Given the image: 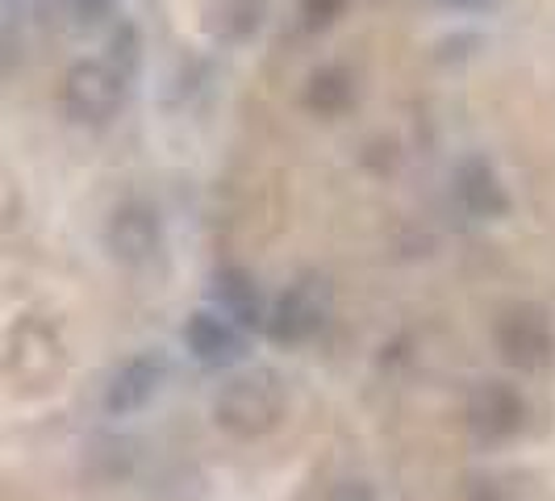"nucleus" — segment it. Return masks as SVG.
<instances>
[{"mask_svg": "<svg viewBox=\"0 0 555 501\" xmlns=\"http://www.w3.org/2000/svg\"><path fill=\"white\" fill-rule=\"evenodd\" d=\"M351 101H356V76L343 63H326L309 76L306 110H313L318 117H338L351 110Z\"/></svg>", "mask_w": 555, "mask_h": 501, "instance_id": "obj_12", "label": "nucleus"}, {"mask_svg": "<svg viewBox=\"0 0 555 501\" xmlns=\"http://www.w3.org/2000/svg\"><path fill=\"white\" fill-rule=\"evenodd\" d=\"M214 301H218L225 318H234L243 331L268 322V313H263V297H259L255 280H250L243 268H218V277H214Z\"/></svg>", "mask_w": 555, "mask_h": 501, "instance_id": "obj_11", "label": "nucleus"}, {"mask_svg": "<svg viewBox=\"0 0 555 501\" xmlns=\"http://www.w3.org/2000/svg\"><path fill=\"white\" fill-rule=\"evenodd\" d=\"M184 343L193 351L196 363L205 368H230L247 356V334L234 318H225L218 309H196L184 326Z\"/></svg>", "mask_w": 555, "mask_h": 501, "instance_id": "obj_7", "label": "nucleus"}, {"mask_svg": "<svg viewBox=\"0 0 555 501\" xmlns=\"http://www.w3.org/2000/svg\"><path fill=\"white\" fill-rule=\"evenodd\" d=\"M205 29L214 42H250L259 29H263V17H268V0H205Z\"/></svg>", "mask_w": 555, "mask_h": 501, "instance_id": "obj_10", "label": "nucleus"}, {"mask_svg": "<svg viewBox=\"0 0 555 501\" xmlns=\"http://www.w3.org/2000/svg\"><path fill=\"white\" fill-rule=\"evenodd\" d=\"M468 422H473L476 439L485 444L514 439L527 426V397L505 381H485L468 401Z\"/></svg>", "mask_w": 555, "mask_h": 501, "instance_id": "obj_6", "label": "nucleus"}, {"mask_svg": "<svg viewBox=\"0 0 555 501\" xmlns=\"http://www.w3.org/2000/svg\"><path fill=\"white\" fill-rule=\"evenodd\" d=\"M343 4H347V0H301V17H306L309 29H322L343 13Z\"/></svg>", "mask_w": 555, "mask_h": 501, "instance_id": "obj_16", "label": "nucleus"}, {"mask_svg": "<svg viewBox=\"0 0 555 501\" xmlns=\"http://www.w3.org/2000/svg\"><path fill=\"white\" fill-rule=\"evenodd\" d=\"M430 4L451 9V13H493V9H501L505 0H430Z\"/></svg>", "mask_w": 555, "mask_h": 501, "instance_id": "obj_17", "label": "nucleus"}, {"mask_svg": "<svg viewBox=\"0 0 555 501\" xmlns=\"http://www.w3.org/2000/svg\"><path fill=\"white\" fill-rule=\"evenodd\" d=\"M331 318V284L326 277H301L297 284H288V293H280V301L272 306L263 331L276 343H309L313 334L326 326Z\"/></svg>", "mask_w": 555, "mask_h": 501, "instance_id": "obj_3", "label": "nucleus"}, {"mask_svg": "<svg viewBox=\"0 0 555 501\" xmlns=\"http://www.w3.org/2000/svg\"><path fill=\"white\" fill-rule=\"evenodd\" d=\"M121 72V76H139V63H142V38L134 22H117L109 34V55H105Z\"/></svg>", "mask_w": 555, "mask_h": 501, "instance_id": "obj_13", "label": "nucleus"}, {"mask_svg": "<svg viewBox=\"0 0 555 501\" xmlns=\"http://www.w3.org/2000/svg\"><path fill=\"white\" fill-rule=\"evenodd\" d=\"M171 363L155 351H142L134 360H126L113 372L109 389H105V410L109 414H139L155 401V393L164 389Z\"/></svg>", "mask_w": 555, "mask_h": 501, "instance_id": "obj_8", "label": "nucleus"}, {"mask_svg": "<svg viewBox=\"0 0 555 501\" xmlns=\"http://www.w3.org/2000/svg\"><path fill=\"white\" fill-rule=\"evenodd\" d=\"M22 67V38L9 22H0V80Z\"/></svg>", "mask_w": 555, "mask_h": 501, "instance_id": "obj_15", "label": "nucleus"}, {"mask_svg": "<svg viewBox=\"0 0 555 501\" xmlns=\"http://www.w3.org/2000/svg\"><path fill=\"white\" fill-rule=\"evenodd\" d=\"M455 201L464 205V214H473L480 222H498L509 214V193L501 184L498 167L485 155H464L455 164Z\"/></svg>", "mask_w": 555, "mask_h": 501, "instance_id": "obj_9", "label": "nucleus"}, {"mask_svg": "<svg viewBox=\"0 0 555 501\" xmlns=\"http://www.w3.org/2000/svg\"><path fill=\"white\" fill-rule=\"evenodd\" d=\"M130 97V76H121L109 59H80L63 76V110L80 126H105L113 121Z\"/></svg>", "mask_w": 555, "mask_h": 501, "instance_id": "obj_2", "label": "nucleus"}, {"mask_svg": "<svg viewBox=\"0 0 555 501\" xmlns=\"http://www.w3.org/2000/svg\"><path fill=\"white\" fill-rule=\"evenodd\" d=\"M63 13L76 29H96L117 17V0H63Z\"/></svg>", "mask_w": 555, "mask_h": 501, "instance_id": "obj_14", "label": "nucleus"}, {"mask_svg": "<svg viewBox=\"0 0 555 501\" xmlns=\"http://www.w3.org/2000/svg\"><path fill=\"white\" fill-rule=\"evenodd\" d=\"M331 501H380L376 498V489H367V485H343V489H334V498Z\"/></svg>", "mask_w": 555, "mask_h": 501, "instance_id": "obj_18", "label": "nucleus"}, {"mask_svg": "<svg viewBox=\"0 0 555 501\" xmlns=\"http://www.w3.org/2000/svg\"><path fill=\"white\" fill-rule=\"evenodd\" d=\"M493 338H498V351L505 363L522 368V372H534L555 356V334L547 313L534 306H514L505 309L493 326Z\"/></svg>", "mask_w": 555, "mask_h": 501, "instance_id": "obj_4", "label": "nucleus"}, {"mask_svg": "<svg viewBox=\"0 0 555 501\" xmlns=\"http://www.w3.org/2000/svg\"><path fill=\"white\" fill-rule=\"evenodd\" d=\"M288 410V393L284 381L272 368H255V372H238L234 381H225L218 401H214V418L225 435L234 439H263L280 426V418Z\"/></svg>", "mask_w": 555, "mask_h": 501, "instance_id": "obj_1", "label": "nucleus"}, {"mask_svg": "<svg viewBox=\"0 0 555 501\" xmlns=\"http://www.w3.org/2000/svg\"><path fill=\"white\" fill-rule=\"evenodd\" d=\"M105 243H109L113 259L142 268L164 247V222L146 201H126L121 209H113L109 226H105Z\"/></svg>", "mask_w": 555, "mask_h": 501, "instance_id": "obj_5", "label": "nucleus"}]
</instances>
